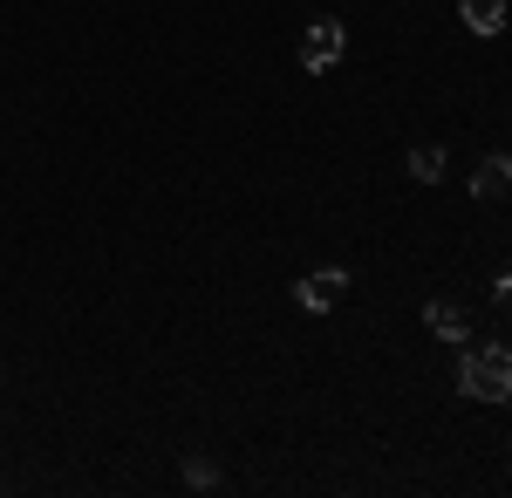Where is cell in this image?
I'll return each instance as SVG.
<instances>
[{"mask_svg": "<svg viewBox=\"0 0 512 498\" xmlns=\"http://www.w3.org/2000/svg\"><path fill=\"white\" fill-rule=\"evenodd\" d=\"M342 294H349V273H342V267H328V273H308V280L294 287V301L308 307V314H328V307L342 301Z\"/></svg>", "mask_w": 512, "mask_h": 498, "instance_id": "obj_3", "label": "cell"}, {"mask_svg": "<svg viewBox=\"0 0 512 498\" xmlns=\"http://www.w3.org/2000/svg\"><path fill=\"white\" fill-rule=\"evenodd\" d=\"M424 328L444 335V342H465V335H472V314H465V307H451V301H431V307H424Z\"/></svg>", "mask_w": 512, "mask_h": 498, "instance_id": "obj_4", "label": "cell"}, {"mask_svg": "<svg viewBox=\"0 0 512 498\" xmlns=\"http://www.w3.org/2000/svg\"><path fill=\"white\" fill-rule=\"evenodd\" d=\"M458 389L478 396V403H506L512 396V348L492 342V348H472L465 369H458Z\"/></svg>", "mask_w": 512, "mask_h": 498, "instance_id": "obj_1", "label": "cell"}, {"mask_svg": "<svg viewBox=\"0 0 512 498\" xmlns=\"http://www.w3.org/2000/svg\"><path fill=\"white\" fill-rule=\"evenodd\" d=\"M512 192V157H485L472 171V198H506Z\"/></svg>", "mask_w": 512, "mask_h": 498, "instance_id": "obj_5", "label": "cell"}, {"mask_svg": "<svg viewBox=\"0 0 512 498\" xmlns=\"http://www.w3.org/2000/svg\"><path fill=\"white\" fill-rule=\"evenodd\" d=\"M492 301H499V307H506V314H512V273H506V280H499V287H492Z\"/></svg>", "mask_w": 512, "mask_h": 498, "instance_id": "obj_9", "label": "cell"}, {"mask_svg": "<svg viewBox=\"0 0 512 498\" xmlns=\"http://www.w3.org/2000/svg\"><path fill=\"white\" fill-rule=\"evenodd\" d=\"M185 478H192L198 492H212V485H219V464H205V458H185Z\"/></svg>", "mask_w": 512, "mask_h": 498, "instance_id": "obj_8", "label": "cell"}, {"mask_svg": "<svg viewBox=\"0 0 512 498\" xmlns=\"http://www.w3.org/2000/svg\"><path fill=\"white\" fill-rule=\"evenodd\" d=\"M410 178H424V185H431V178H444V151L417 144V151H410Z\"/></svg>", "mask_w": 512, "mask_h": 498, "instance_id": "obj_7", "label": "cell"}, {"mask_svg": "<svg viewBox=\"0 0 512 498\" xmlns=\"http://www.w3.org/2000/svg\"><path fill=\"white\" fill-rule=\"evenodd\" d=\"M342 21H328V14H321V21H308V35H301V69H308V76H321V69H335V62H342Z\"/></svg>", "mask_w": 512, "mask_h": 498, "instance_id": "obj_2", "label": "cell"}, {"mask_svg": "<svg viewBox=\"0 0 512 498\" xmlns=\"http://www.w3.org/2000/svg\"><path fill=\"white\" fill-rule=\"evenodd\" d=\"M458 14H465L472 35H499L506 28V0H458Z\"/></svg>", "mask_w": 512, "mask_h": 498, "instance_id": "obj_6", "label": "cell"}]
</instances>
